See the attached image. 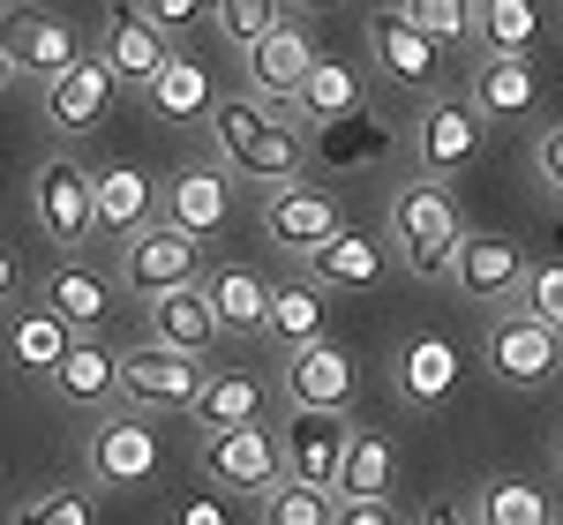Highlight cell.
<instances>
[{
    "mask_svg": "<svg viewBox=\"0 0 563 525\" xmlns=\"http://www.w3.org/2000/svg\"><path fill=\"white\" fill-rule=\"evenodd\" d=\"M211 143H218V166L241 180H271V188L301 180V129L278 121L263 98H218Z\"/></svg>",
    "mask_w": 563,
    "mask_h": 525,
    "instance_id": "1",
    "label": "cell"
},
{
    "mask_svg": "<svg viewBox=\"0 0 563 525\" xmlns=\"http://www.w3.org/2000/svg\"><path fill=\"white\" fill-rule=\"evenodd\" d=\"M390 241H398V262H406L413 278H451L459 241H466L451 188H443V180H406V188L390 196Z\"/></svg>",
    "mask_w": 563,
    "mask_h": 525,
    "instance_id": "2",
    "label": "cell"
},
{
    "mask_svg": "<svg viewBox=\"0 0 563 525\" xmlns=\"http://www.w3.org/2000/svg\"><path fill=\"white\" fill-rule=\"evenodd\" d=\"M113 278H121V293H135V301H158V293H180V286H203V241L180 233L174 219H151L143 233L121 241Z\"/></svg>",
    "mask_w": 563,
    "mask_h": 525,
    "instance_id": "3",
    "label": "cell"
},
{
    "mask_svg": "<svg viewBox=\"0 0 563 525\" xmlns=\"http://www.w3.org/2000/svg\"><path fill=\"white\" fill-rule=\"evenodd\" d=\"M481 360H488L496 383H511V391H541V383H556V376H563V331H549L533 308H496Z\"/></svg>",
    "mask_w": 563,
    "mask_h": 525,
    "instance_id": "4",
    "label": "cell"
},
{
    "mask_svg": "<svg viewBox=\"0 0 563 525\" xmlns=\"http://www.w3.org/2000/svg\"><path fill=\"white\" fill-rule=\"evenodd\" d=\"M31 211H38L45 241H60L68 256H84L90 241H98V174H90L84 158H45L38 180H31Z\"/></svg>",
    "mask_w": 563,
    "mask_h": 525,
    "instance_id": "5",
    "label": "cell"
},
{
    "mask_svg": "<svg viewBox=\"0 0 563 525\" xmlns=\"http://www.w3.org/2000/svg\"><path fill=\"white\" fill-rule=\"evenodd\" d=\"M90 481L106 488H151L158 481V466H166V436L151 428V413H135V405H121V413H106L98 428H90Z\"/></svg>",
    "mask_w": 563,
    "mask_h": 525,
    "instance_id": "6",
    "label": "cell"
},
{
    "mask_svg": "<svg viewBox=\"0 0 563 525\" xmlns=\"http://www.w3.org/2000/svg\"><path fill=\"white\" fill-rule=\"evenodd\" d=\"M203 481L218 495H271V488L286 481V436H271L263 421L203 436Z\"/></svg>",
    "mask_w": 563,
    "mask_h": 525,
    "instance_id": "7",
    "label": "cell"
},
{
    "mask_svg": "<svg viewBox=\"0 0 563 525\" xmlns=\"http://www.w3.org/2000/svg\"><path fill=\"white\" fill-rule=\"evenodd\" d=\"M203 360L196 353H174V346H135L121 353V405H135V413H188L196 405V391H203Z\"/></svg>",
    "mask_w": 563,
    "mask_h": 525,
    "instance_id": "8",
    "label": "cell"
},
{
    "mask_svg": "<svg viewBox=\"0 0 563 525\" xmlns=\"http://www.w3.org/2000/svg\"><path fill=\"white\" fill-rule=\"evenodd\" d=\"M481 143H488V121H481L474 98H435L413 129V150H421V174L429 180H459L481 166Z\"/></svg>",
    "mask_w": 563,
    "mask_h": 525,
    "instance_id": "9",
    "label": "cell"
},
{
    "mask_svg": "<svg viewBox=\"0 0 563 525\" xmlns=\"http://www.w3.org/2000/svg\"><path fill=\"white\" fill-rule=\"evenodd\" d=\"M98 60L113 68V83H121V90H151V83H158V68L174 60V38L143 15V0H121V8L106 15V31H98Z\"/></svg>",
    "mask_w": 563,
    "mask_h": 525,
    "instance_id": "10",
    "label": "cell"
},
{
    "mask_svg": "<svg viewBox=\"0 0 563 525\" xmlns=\"http://www.w3.org/2000/svg\"><path fill=\"white\" fill-rule=\"evenodd\" d=\"M263 233H271L286 256L308 262L331 233H346V211H339V196H331V188L286 180V188H271V203H263Z\"/></svg>",
    "mask_w": 563,
    "mask_h": 525,
    "instance_id": "11",
    "label": "cell"
},
{
    "mask_svg": "<svg viewBox=\"0 0 563 525\" xmlns=\"http://www.w3.org/2000/svg\"><path fill=\"white\" fill-rule=\"evenodd\" d=\"M526 278H533V262H526L519 241H504V233H466L459 241V262H451V286L481 308H504L526 293Z\"/></svg>",
    "mask_w": 563,
    "mask_h": 525,
    "instance_id": "12",
    "label": "cell"
},
{
    "mask_svg": "<svg viewBox=\"0 0 563 525\" xmlns=\"http://www.w3.org/2000/svg\"><path fill=\"white\" fill-rule=\"evenodd\" d=\"M38 301L53 308L76 338H98V331H106V315H113V301H121V278H113V270H98V262H84V256H60L53 270H45Z\"/></svg>",
    "mask_w": 563,
    "mask_h": 525,
    "instance_id": "13",
    "label": "cell"
},
{
    "mask_svg": "<svg viewBox=\"0 0 563 525\" xmlns=\"http://www.w3.org/2000/svg\"><path fill=\"white\" fill-rule=\"evenodd\" d=\"M0 45H8L15 76H31V83H53L68 60H84V53H76V31H68L60 15L23 8V0H8V8H0Z\"/></svg>",
    "mask_w": 563,
    "mask_h": 525,
    "instance_id": "14",
    "label": "cell"
},
{
    "mask_svg": "<svg viewBox=\"0 0 563 525\" xmlns=\"http://www.w3.org/2000/svg\"><path fill=\"white\" fill-rule=\"evenodd\" d=\"M278 391H286L294 413H346V405H353V360H346V346L316 338V346L286 353V360H278Z\"/></svg>",
    "mask_w": 563,
    "mask_h": 525,
    "instance_id": "15",
    "label": "cell"
},
{
    "mask_svg": "<svg viewBox=\"0 0 563 525\" xmlns=\"http://www.w3.org/2000/svg\"><path fill=\"white\" fill-rule=\"evenodd\" d=\"M308 68H316V45H308V31L286 15L271 38H256L249 53H241V76H249V98H263V105H294L308 83Z\"/></svg>",
    "mask_w": 563,
    "mask_h": 525,
    "instance_id": "16",
    "label": "cell"
},
{
    "mask_svg": "<svg viewBox=\"0 0 563 525\" xmlns=\"http://www.w3.org/2000/svg\"><path fill=\"white\" fill-rule=\"evenodd\" d=\"M113 90H121L113 68H106L98 53H84V60H68V68L45 83V121H53L60 135H90L106 113H113Z\"/></svg>",
    "mask_w": 563,
    "mask_h": 525,
    "instance_id": "17",
    "label": "cell"
},
{
    "mask_svg": "<svg viewBox=\"0 0 563 525\" xmlns=\"http://www.w3.org/2000/svg\"><path fill=\"white\" fill-rule=\"evenodd\" d=\"M151 219H166V188L143 174V166H106L98 174V241H129V233H143Z\"/></svg>",
    "mask_w": 563,
    "mask_h": 525,
    "instance_id": "18",
    "label": "cell"
},
{
    "mask_svg": "<svg viewBox=\"0 0 563 525\" xmlns=\"http://www.w3.org/2000/svg\"><path fill=\"white\" fill-rule=\"evenodd\" d=\"M459 346L443 338V331H421V338H406L398 346V360H390V383H398V398L406 405H443V398L459 391Z\"/></svg>",
    "mask_w": 563,
    "mask_h": 525,
    "instance_id": "19",
    "label": "cell"
},
{
    "mask_svg": "<svg viewBox=\"0 0 563 525\" xmlns=\"http://www.w3.org/2000/svg\"><path fill=\"white\" fill-rule=\"evenodd\" d=\"M60 405H76V413H106L113 398H121V353L106 346V338H76L68 360L45 376Z\"/></svg>",
    "mask_w": 563,
    "mask_h": 525,
    "instance_id": "20",
    "label": "cell"
},
{
    "mask_svg": "<svg viewBox=\"0 0 563 525\" xmlns=\"http://www.w3.org/2000/svg\"><path fill=\"white\" fill-rule=\"evenodd\" d=\"M474 105H481L488 129H496V121H533V113H541V76H533V60L488 53L474 68Z\"/></svg>",
    "mask_w": 563,
    "mask_h": 525,
    "instance_id": "21",
    "label": "cell"
},
{
    "mask_svg": "<svg viewBox=\"0 0 563 525\" xmlns=\"http://www.w3.org/2000/svg\"><path fill=\"white\" fill-rule=\"evenodd\" d=\"M368 53H376V68H384L390 83H429L435 76V38L406 8H376L368 15Z\"/></svg>",
    "mask_w": 563,
    "mask_h": 525,
    "instance_id": "22",
    "label": "cell"
},
{
    "mask_svg": "<svg viewBox=\"0 0 563 525\" xmlns=\"http://www.w3.org/2000/svg\"><path fill=\"white\" fill-rule=\"evenodd\" d=\"M346 436H353L346 413H294V436H286V473H294V481L331 488V481H339V458H346Z\"/></svg>",
    "mask_w": 563,
    "mask_h": 525,
    "instance_id": "23",
    "label": "cell"
},
{
    "mask_svg": "<svg viewBox=\"0 0 563 525\" xmlns=\"http://www.w3.org/2000/svg\"><path fill=\"white\" fill-rule=\"evenodd\" d=\"M166 219H174L180 233H196V241L225 233V219H233V196H225V166H188V174L166 180Z\"/></svg>",
    "mask_w": 563,
    "mask_h": 525,
    "instance_id": "24",
    "label": "cell"
},
{
    "mask_svg": "<svg viewBox=\"0 0 563 525\" xmlns=\"http://www.w3.org/2000/svg\"><path fill=\"white\" fill-rule=\"evenodd\" d=\"M151 338H158V346H174V353H196V360H203V353L225 338V331H218L211 293H203V286L158 293V301H151Z\"/></svg>",
    "mask_w": 563,
    "mask_h": 525,
    "instance_id": "25",
    "label": "cell"
},
{
    "mask_svg": "<svg viewBox=\"0 0 563 525\" xmlns=\"http://www.w3.org/2000/svg\"><path fill=\"white\" fill-rule=\"evenodd\" d=\"M188 421H196L203 436L249 428V421H263V383L249 376V368H211L203 391H196V405H188Z\"/></svg>",
    "mask_w": 563,
    "mask_h": 525,
    "instance_id": "26",
    "label": "cell"
},
{
    "mask_svg": "<svg viewBox=\"0 0 563 525\" xmlns=\"http://www.w3.org/2000/svg\"><path fill=\"white\" fill-rule=\"evenodd\" d=\"M384 262H390L384 241L346 225V233H331V241L308 256V278H316V286H339V293H368V286L384 278Z\"/></svg>",
    "mask_w": 563,
    "mask_h": 525,
    "instance_id": "27",
    "label": "cell"
},
{
    "mask_svg": "<svg viewBox=\"0 0 563 525\" xmlns=\"http://www.w3.org/2000/svg\"><path fill=\"white\" fill-rule=\"evenodd\" d=\"M331 286H316V278H286V286H271V338L286 353H301V346H316L323 338V323H331V301H323Z\"/></svg>",
    "mask_w": 563,
    "mask_h": 525,
    "instance_id": "28",
    "label": "cell"
},
{
    "mask_svg": "<svg viewBox=\"0 0 563 525\" xmlns=\"http://www.w3.org/2000/svg\"><path fill=\"white\" fill-rule=\"evenodd\" d=\"M143 98H151V113H158V121H211V113H218L211 68H203V60H188V53H174Z\"/></svg>",
    "mask_w": 563,
    "mask_h": 525,
    "instance_id": "29",
    "label": "cell"
},
{
    "mask_svg": "<svg viewBox=\"0 0 563 525\" xmlns=\"http://www.w3.org/2000/svg\"><path fill=\"white\" fill-rule=\"evenodd\" d=\"M203 293H211V308H218V331L225 338H249V331H263L271 323V278H256V270H211L203 278Z\"/></svg>",
    "mask_w": 563,
    "mask_h": 525,
    "instance_id": "30",
    "label": "cell"
},
{
    "mask_svg": "<svg viewBox=\"0 0 563 525\" xmlns=\"http://www.w3.org/2000/svg\"><path fill=\"white\" fill-rule=\"evenodd\" d=\"M68 346H76V331L53 315V308H23L15 323H8V360L23 368V376H53L60 360H68Z\"/></svg>",
    "mask_w": 563,
    "mask_h": 525,
    "instance_id": "31",
    "label": "cell"
},
{
    "mask_svg": "<svg viewBox=\"0 0 563 525\" xmlns=\"http://www.w3.org/2000/svg\"><path fill=\"white\" fill-rule=\"evenodd\" d=\"M390 481H398V443H390L384 428H353L331 488H339V495H390Z\"/></svg>",
    "mask_w": 563,
    "mask_h": 525,
    "instance_id": "32",
    "label": "cell"
},
{
    "mask_svg": "<svg viewBox=\"0 0 563 525\" xmlns=\"http://www.w3.org/2000/svg\"><path fill=\"white\" fill-rule=\"evenodd\" d=\"M474 38L481 53H533V38H541V8L533 0H481L474 8Z\"/></svg>",
    "mask_w": 563,
    "mask_h": 525,
    "instance_id": "33",
    "label": "cell"
},
{
    "mask_svg": "<svg viewBox=\"0 0 563 525\" xmlns=\"http://www.w3.org/2000/svg\"><path fill=\"white\" fill-rule=\"evenodd\" d=\"M481 525H556V511H549V495L533 481H519V473H496V481H481V503H474Z\"/></svg>",
    "mask_w": 563,
    "mask_h": 525,
    "instance_id": "34",
    "label": "cell"
},
{
    "mask_svg": "<svg viewBox=\"0 0 563 525\" xmlns=\"http://www.w3.org/2000/svg\"><path fill=\"white\" fill-rule=\"evenodd\" d=\"M301 121H346L353 105H361V76H353L346 60H323L316 53V68H308V83H301Z\"/></svg>",
    "mask_w": 563,
    "mask_h": 525,
    "instance_id": "35",
    "label": "cell"
},
{
    "mask_svg": "<svg viewBox=\"0 0 563 525\" xmlns=\"http://www.w3.org/2000/svg\"><path fill=\"white\" fill-rule=\"evenodd\" d=\"M263 525H339V488H316V481H286L263 495Z\"/></svg>",
    "mask_w": 563,
    "mask_h": 525,
    "instance_id": "36",
    "label": "cell"
},
{
    "mask_svg": "<svg viewBox=\"0 0 563 525\" xmlns=\"http://www.w3.org/2000/svg\"><path fill=\"white\" fill-rule=\"evenodd\" d=\"M286 8H294V0H218V31H225V38L241 45V53H249V45L256 38H271V31H278V23H286Z\"/></svg>",
    "mask_w": 563,
    "mask_h": 525,
    "instance_id": "37",
    "label": "cell"
},
{
    "mask_svg": "<svg viewBox=\"0 0 563 525\" xmlns=\"http://www.w3.org/2000/svg\"><path fill=\"white\" fill-rule=\"evenodd\" d=\"M406 15L435 45H474V0H406Z\"/></svg>",
    "mask_w": 563,
    "mask_h": 525,
    "instance_id": "38",
    "label": "cell"
},
{
    "mask_svg": "<svg viewBox=\"0 0 563 525\" xmlns=\"http://www.w3.org/2000/svg\"><path fill=\"white\" fill-rule=\"evenodd\" d=\"M15 525H98V511H90L84 488H45L15 511Z\"/></svg>",
    "mask_w": 563,
    "mask_h": 525,
    "instance_id": "39",
    "label": "cell"
},
{
    "mask_svg": "<svg viewBox=\"0 0 563 525\" xmlns=\"http://www.w3.org/2000/svg\"><path fill=\"white\" fill-rule=\"evenodd\" d=\"M526 308H533L549 331H563V262H541V270L526 278Z\"/></svg>",
    "mask_w": 563,
    "mask_h": 525,
    "instance_id": "40",
    "label": "cell"
},
{
    "mask_svg": "<svg viewBox=\"0 0 563 525\" xmlns=\"http://www.w3.org/2000/svg\"><path fill=\"white\" fill-rule=\"evenodd\" d=\"M143 15L166 31V38H180V31H196V23H211L218 0H143Z\"/></svg>",
    "mask_w": 563,
    "mask_h": 525,
    "instance_id": "41",
    "label": "cell"
},
{
    "mask_svg": "<svg viewBox=\"0 0 563 525\" xmlns=\"http://www.w3.org/2000/svg\"><path fill=\"white\" fill-rule=\"evenodd\" d=\"M339 525H413L390 495H339Z\"/></svg>",
    "mask_w": 563,
    "mask_h": 525,
    "instance_id": "42",
    "label": "cell"
},
{
    "mask_svg": "<svg viewBox=\"0 0 563 525\" xmlns=\"http://www.w3.org/2000/svg\"><path fill=\"white\" fill-rule=\"evenodd\" d=\"M533 174H541V188H556V196H563V121H556V129H541V143H533Z\"/></svg>",
    "mask_w": 563,
    "mask_h": 525,
    "instance_id": "43",
    "label": "cell"
},
{
    "mask_svg": "<svg viewBox=\"0 0 563 525\" xmlns=\"http://www.w3.org/2000/svg\"><path fill=\"white\" fill-rule=\"evenodd\" d=\"M413 525H481L466 503H451V495H429L421 511H413Z\"/></svg>",
    "mask_w": 563,
    "mask_h": 525,
    "instance_id": "44",
    "label": "cell"
},
{
    "mask_svg": "<svg viewBox=\"0 0 563 525\" xmlns=\"http://www.w3.org/2000/svg\"><path fill=\"white\" fill-rule=\"evenodd\" d=\"M180 525H225V518H218L211 503H196V511H180Z\"/></svg>",
    "mask_w": 563,
    "mask_h": 525,
    "instance_id": "45",
    "label": "cell"
},
{
    "mask_svg": "<svg viewBox=\"0 0 563 525\" xmlns=\"http://www.w3.org/2000/svg\"><path fill=\"white\" fill-rule=\"evenodd\" d=\"M8 293H15V256L0 248V301H8Z\"/></svg>",
    "mask_w": 563,
    "mask_h": 525,
    "instance_id": "46",
    "label": "cell"
},
{
    "mask_svg": "<svg viewBox=\"0 0 563 525\" xmlns=\"http://www.w3.org/2000/svg\"><path fill=\"white\" fill-rule=\"evenodd\" d=\"M8 76H15V60H8V45H0V83H8Z\"/></svg>",
    "mask_w": 563,
    "mask_h": 525,
    "instance_id": "47",
    "label": "cell"
},
{
    "mask_svg": "<svg viewBox=\"0 0 563 525\" xmlns=\"http://www.w3.org/2000/svg\"><path fill=\"white\" fill-rule=\"evenodd\" d=\"M301 8H346V0H301Z\"/></svg>",
    "mask_w": 563,
    "mask_h": 525,
    "instance_id": "48",
    "label": "cell"
},
{
    "mask_svg": "<svg viewBox=\"0 0 563 525\" xmlns=\"http://www.w3.org/2000/svg\"><path fill=\"white\" fill-rule=\"evenodd\" d=\"M556 525H563V518H556Z\"/></svg>",
    "mask_w": 563,
    "mask_h": 525,
    "instance_id": "49",
    "label": "cell"
}]
</instances>
